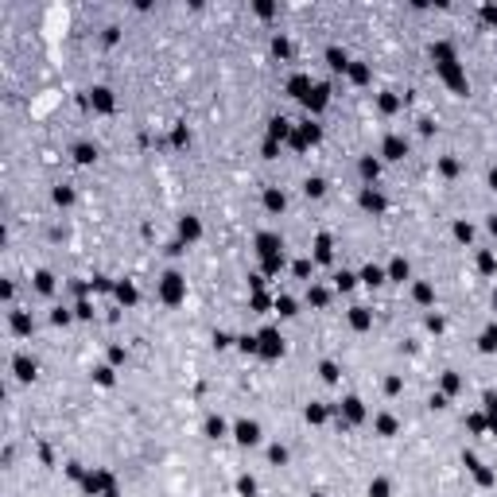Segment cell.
<instances>
[{
    "label": "cell",
    "mask_w": 497,
    "mask_h": 497,
    "mask_svg": "<svg viewBox=\"0 0 497 497\" xmlns=\"http://www.w3.org/2000/svg\"><path fill=\"white\" fill-rule=\"evenodd\" d=\"M237 439H241V443H257V439H261V427L241 420V424H237Z\"/></svg>",
    "instance_id": "4"
},
{
    "label": "cell",
    "mask_w": 497,
    "mask_h": 497,
    "mask_svg": "<svg viewBox=\"0 0 497 497\" xmlns=\"http://www.w3.org/2000/svg\"><path fill=\"white\" fill-rule=\"evenodd\" d=\"M381 109H385V113H393V109H396V97H393V93H385V97H381Z\"/></svg>",
    "instance_id": "26"
},
{
    "label": "cell",
    "mask_w": 497,
    "mask_h": 497,
    "mask_svg": "<svg viewBox=\"0 0 497 497\" xmlns=\"http://www.w3.org/2000/svg\"><path fill=\"white\" fill-rule=\"evenodd\" d=\"M326 62H330L334 70H350V59H346V51H338V47H330V51H326Z\"/></svg>",
    "instance_id": "7"
},
{
    "label": "cell",
    "mask_w": 497,
    "mask_h": 497,
    "mask_svg": "<svg viewBox=\"0 0 497 497\" xmlns=\"http://www.w3.org/2000/svg\"><path fill=\"white\" fill-rule=\"evenodd\" d=\"M361 202H365V210H381V194H373V190H365V194H361Z\"/></svg>",
    "instance_id": "12"
},
{
    "label": "cell",
    "mask_w": 497,
    "mask_h": 497,
    "mask_svg": "<svg viewBox=\"0 0 497 497\" xmlns=\"http://www.w3.org/2000/svg\"><path fill=\"white\" fill-rule=\"evenodd\" d=\"M183 237H198V221H194V218L183 221Z\"/></svg>",
    "instance_id": "17"
},
{
    "label": "cell",
    "mask_w": 497,
    "mask_h": 497,
    "mask_svg": "<svg viewBox=\"0 0 497 497\" xmlns=\"http://www.w3.org/2000/svg\"><path fill=\"white\" fill-rule=\"evenodd\" d=\"M288 89H292L295 97H307V93H311V78H307V74H295L292 82H288Z\"/></svg>",
    "instance_id": "5"
},
{
    "label": "cell",
    "mask_w": 497,
    "mask_h": 497,
    "mask_svg": "<svg viewBox=\"0 0 497 497\" xmlns=\"http://www.w3.org/2000/svg\"><path fill=\"white\" fill-rule=\"evenodd\" d=\"M497 346V330H485V338H482V350H493Z\"/></svg>",
    "instance_id": "23"
},
{
    "label": "cell",
    "mask_w": 497,
    "mask_h": 497,
    "mask_svg": "<svg viewBox=\"0 0 497 497\" xmlns=\"http://www.w3.org/2000/svg\"><path fill=\"white\" fill-rule=\"evenodd\" d=\"M353 78V82H369V66L365 62H350V70H346Z\"/></svg>",
    "instance_id": "10"
},
{
    "label": "cell",
    "mask_w": 497,
    "mask_h": 497,
    "mask_svg": "<svg viewBox=\"0 0 497 497\" xmlns=\"http://www.w3.org/2000/svg\"><path fill=\"white\" fill-rule=\"evenodd\" d=\"M16 373H20V381H31V373H35V365H31L28 357H16Z\"/></svg>",
    "instance_id": "11"
},
{
    "label": "cell",
    "mask_w": 497,
    "mask_h": 497,
    "mask_svg": "<svg viewBox=\"0 0 497 497\" xmlns=\"http://www.w3.org/2000/svg\"><path fill=\"white\" fill-rule=\"evenodd\" d=\"M346 416H350V420H361V400H346Z\"/></svg>",
    "instance_id": "13"
},
{
    "label": "cell",
    "mask_w": 497,
    "mask_h": 497,
    "mask_svg": "<svg viewBox=\"0 0 497 497\" xmlns=\"http://www.w3.org/2000/svg\"><path fill=\"white\" fill-rule=\"evenodd\" d=\"M303 101H307V109H322V105H326V86H315Z\"/></svg>",
    "instance_id": "8"
},
{
    "label": "cell",
    "mask_w": 497,
    "mask_h": 497,
    "mask_svg": "<svg viewBox=\"0 0 497 497\" xmlns=\"http://www.w3.org/2000/svg\"><path fill=\"white\" fill-rule=\"evenodd\" d=\"M416 299H420V303H427V299H431V288H427V284H420V288H416Z\"/></svg>",
    "instance_id": "30"
},
{
    "label": "cell",
    "mask_w": 497,
    "mask_h": 497,
    "mask_svg": "<svg viewBox=\"0 0 497 497\" xmlns=\"http://www.w3.org/2000/svg\"><path fill=\"white\" fill-rule=\"evenodd\" d=\"M261 342H264L261 350L268 353V357H276V353L284 350V346H280V334H276V330H264V334H261Z\"/></svg>",
    "instance_id": "3"
},
{
    "label": "cell",
    "mask_w": 497,
    "mask_h": 497,
    "mask_svg": "<svg viewBox=\"0 0 497 497\" xmlns=\"http://www.w3.org/2000/svg\"><path fill=\"white\" fill-rule=\"evenodd\" d=\"M330 257V237H319V261H326Z\"/></svg>",
    "instance_id": "21"
},
{
    "label": "cell",
    "mask_w": 497,
    "mask_h": 497,
    "mask_svg": "<svg viewBox=\"0 0 497 497\" xmlns=\"http://www.w3.org/2000/svg\"><path fill=\"white\" fill-rule=\"evenodd\" d=\"M377 427H381V431H385V435H393V431H396V424H393V420H389V416H381V420H377Z\"/></svg>",
    "instance_id": "20"
},
{
    "label": "cell",
    "mask_w": 497,
    "mask_h": 497,
    "mask_svg": "<svg viewBox=\"0 0 497 497\" xmlns=\"http://www.w3.org/2000/svg\"><path fill=\"white\" fill-rule=\"evenodd\" d=\"M482 24H497V8H493V4H485V8H482Z\"/></svg>",
    "instance_id": "18"
},
{
    "label": "cell",
    "mask_w": 497,
    "mask_h": 497,
    "mask_svg": "<svg viewBox=\"0 0 497 497\" xmlns=\"http://www.w3.org/2000/svg\"><path fill=\"white\" fill-rule=\"evenodd\" d=\"M431 59H435V66H439V74H443L447 86L458 89V93H466V74H462V66H458V59H454L451 43H435L431 47Z\"/></svg>",
    "instance_id": "1"
},
{
    "label": "cell",
    "mask_w": 497,
    "mask_h": 497,
    "mask_svg": "<svg viewBox=\"0 0 497 497\" xmlns=\"http://www.w3.org/2000/svg\"><path fill=\"white\" fill-rule=\"evenodd\" d=\"M272 51H276V55H288L292 47H288V39H272Z\"/></svg>",
    "instance_id": "28"
},
{
    "label": "cell",
    "mask_w": 497,
    "mask_h": 497,
    "mask_svg": "<svg viewBox=\"0 0 497 497\" xmlns=\"http://www.w3.org/2000/svg\"><path fill=\"white\" fill-rule=\"evenodd\" d=\"M78 160L89 163V160H93V148H89V144H78Z\"/></svg>",
    "instance_id": "22"
},
{
    "label": "cell",
    "mask_w": 497,
    "mask_h": 497,
    "mask_svg": "<svg viewBox=\"0 0 497 497\" xmlns=\"http://www.w3.org/2000/svg\"><path fill=\"white\" fill-rule=\"evenodd\" d=\"M365 284H381V268H373V264H369V268H365Z\"/></svg>",
    "instance_id": "25"
},
{
    "label": "cell",
    "mask_w": 497,
    "mask_h": 497,
    "mask_svg": "<svg viewBox=\"0 0 497 497\" xmlns=\"http://www.w3.org/2000/svg\"><path fill=\"white\" fill-rule=\"evenodd\" d=\"M89 101L97 105L101 113H109V109H113V93H109V89H105V86H97V89H93V97H89Z\"/></svg>",
    "instance_id": "6"
},
{
    "label": "cell",
    "mask_w": 497,
    "mask_h": 497,
    "mask_svg": "<svg viewBox=\"0 0 497 497\" xmlns=\"http://www.w3.org/2000/svg\"><path fill=\"white\" fill-rule=\"evenodd\" d=\"M35 284H39V292H51V276H47V272H39V276H35Z\"/></svg>",
    "instance_id": "29"
},
{
    "label": "cell",
    "mask_w": 497,
    "mask_h": 497,
    "mask_svg": "<svg viewBox=\"0 0 497 497\" xmlns=\"http://www.w3.org/2000/svg\"><path fill=\"white\" fill-rule=\"evenodd\" d=\"M385 156H389V160H400V156H404V140H400V136H389V140H385Z\"/></svg>",
    "instance_id": "9"
},
{
    "label": "cell",
    "mask_w": 497,
    "mask_h": 497,
    "mask_svg": "<svg viewBox=\"0 0 497 497\" xmlns=\"http://www.w3.org/2000/svg\"><path fill=\"white\" fill-rule=\"evenodd\" d=\"M307 194H322V179H311V183H307Z\"/></svg>",
    "instance_id": "31"
},
{
    "label": "cell",
    "mask_w": 497,
    "mask_h": 497,
    "mask_svg": "<svg viewBox=\"0 0 497 497\" xmlns=\"http://www.w3.org/2000/svg\"><path fill=\"white\" fill-rule=\"evenodd\" d=\"M353 326H357V330H365V326H369V315H365V311H361V307L353 311Z\"/></svg>",
    "instance_id": "16"
},
{
    "label": "cell",
    "mask_w": 497,
    "mask_h": 497,
    "mask_svg": "<svg viewBox=\"0 0 497 497\" xmlns=\"http://www.w3.org/2000/svg\"><path fill=\"white\" fill-rule=\"evenodd\" d=\"M393 276H396V280H404V276H408V264L396 261V264H393Z\"/></svg>",
    "instance_id": "27"
},
{
    "label": "cell",
    "mask_w": 497,
    "mask_h": 497,
    "mask_svg": "<svg viewBox=\"0 0 497 497\" xmlns=\"http://www.w3.org/2000/svg\"><path fill=\"white\" fill-rule=\"evenodd\" d=\"M369 493H373V497H389V482H381V478H377V482L369 485Z\"/></svg>",
    "instance_id": "15"
},
{
    "label": "cell",
    "mask_w": 497,
    "mask_h": 497,
    "mask_svg": "<svg viewBox=\"0 0 497 497\" xmlns=\"http://www.w3.org/2000/svg\"><path fill=\"white\" fill-rule=\"evenodd\" d=\"M12 326L20 330V334H28V330H31V319H28V315H16V319H12Z\"/></svg>",
    "instance_id": "14"
},
{
    "label": "cell",
    "mask_w": 497,
    "mask_h": 497,
    "mask_svg": "<svg viewBox=\"0 0 497 497\" xmlns=\"http://www.w3.org/2000/svg\"><path fill=\"white\" fill-rule=\"evenodd\" d=\"M268 206H272V210H284V194H276V190H268Z\"/></svg>",
    "instance_id": "19"
},
{
    "label": "cell",
    "mask_w": 497,
    "mask_h": 497,
    "mask_svg": "<svg viewBox=\"0 0 497 497\" xmlns=\"http://www.w3.org/2000/svg\"><path fill=\"white\" fill-rule=\"evenodd\" d=\"M179 295H183V280L171 272V276H163V299L167 303H179Z\"/></svg>",
    "instance_id": "2"
},
{
    "label": "cell",
    "mask_w": 497,
    "mask_h": 497,
    "mask_svg": "<svg viewBox=\"0 0 497 497\" xmlns=\"http://www.w3.org/2000/svg\"><path fill=\"white\" fill-rule=\"evenodd\" d=\"M117 295H120V299H125V303H132V299H136V292H132L129 284H120V288H117Z\"/></svg>",
    "instance_id": "24"
}]
</instances>
